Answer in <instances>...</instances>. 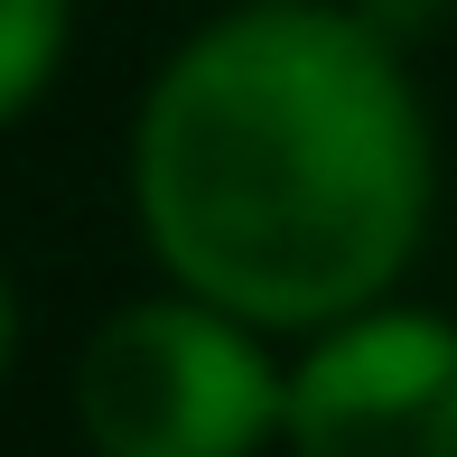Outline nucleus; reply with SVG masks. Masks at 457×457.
<instances>
[{
  "label": "nucleus",
  "instance_id": "nucleus-1",
  "mask_svg": "<svg viewBox=\"0 0 457 457\" xmlns=\"http://www.w3.org/2000/svg\"><path fill=\"white\" fill-rule=\"evenodd\" d=\"M439 215V131L402 37L345 0H234L131 112V224L262 337L383 308Z\"/></svg>",
  "mask_w": 457,
  "mask_h": 457
},
{
  "label": "nucleus",
  "instance_id": "nucleus-2",
  "mask_svg": "<svg viewBox=\"0 0 457 457\" xmlns=\"http://www.w3.org/2000/svg\"><path fill=\"white\" fill-rule=\"evenodd\" d=\"M280 411L289 373L262 327L196 289L112 308L75 355V429L94 457H262Z\"/></svg>",
  "mask_w": 457,
  "mask_h": 457
},
{
  "label": "nucleus",
  "instance_id": "nucleus-3",
  "mask_svg": "<svg viewBox=\"0 0 457 457\" xmlns=\"http://www.w3.org/2000/svg\"><path fill=\"white\" fill-rule=\"evenodd\" d=\"M289 457H457V318L448 308H355L289 364Z\"/></svg>",
  "mask_w": 457,
  "mask_h": 457
},
{
  "label": "nucleus",
  "instance_id": "nucleus-4",
  "mask_svg": "<svg viewBox=\"0 0 457 457\" xmlns=\"http://www.w3.org/2000/svg\"><path fill=\"white\" fill-rule=\"evenodd\" d=\"M66 47H75V0H0V131L47 103V85L66 75Z\"/></svg>",
  "mask_w": 457,
  "mask_h": 457
},
{
  "label": "nucleus",
  "instance_id": "nucleus-5",
  "mask_svg": "<svg viewBox=\"0 0 457 457\" xmlns=\"http://www.w3.org/2000/svg\"><path fill=\"white\" fill-rule=\"evenodd\" d=\"M19 280H10V262H0V383H10V364H19Z\"/></svg>",
  "mask_w": 457,
  "mask_h": 457
}]
</instances>
